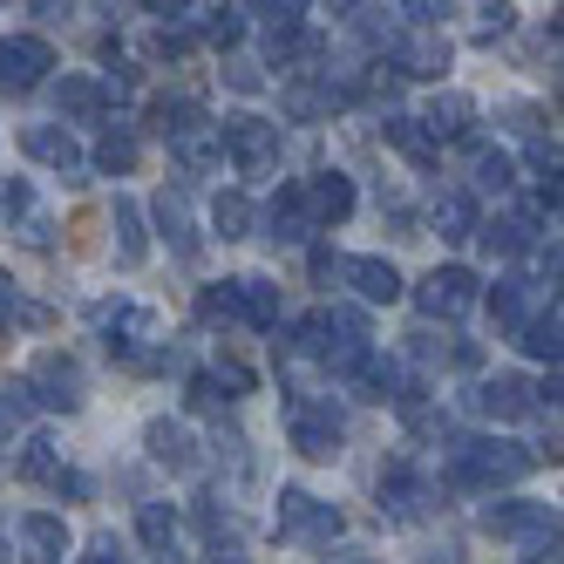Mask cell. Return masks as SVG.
Wrapping results in <instances>:
<instances>
[{
  "label": "cell",
  "instance_id": "41",
  "mask_svg": "<svg viewBox=\"0 0 564 564\" xmlns=\"http://www.w3.org/2000/svg\"><path fill=\"white\" fill-rule=\"evenodd\" d=\"M14 319H21V293H14V279H8V272H0V334H8V327H14Z\"/></svg>",
  "mask_w": 564,
  "mask_h": 564
},
{
  "label": "cell",
  "instance_id": "22",
  "mask_svg": "<svg viewBox=\"0 0 564 564\" xmlns=\"http://www.w3.org/2000/svg\"><path fill=\"white\" fill-rule=\"evenodd\" d=\"M279 102H286L293 123H313V116H334L347 102V83H334V68H327L319 83H286V96H279Z\"/></svg>",
  "mask_w": 564,
  "mask_h": 564
},
{
  "label": "cell",
  "instance_id": "17",
  "mask_svg": "<svg viewBox=\"0 0 564 564\" xmlns=\"http://www.w3.org/2000/svg\"><path fill=\"white\" fill-rule=\"evenodd\" d=\"M21 469H28L34 482H48L55 497H75V503H89V476H83V469H68V463L55 456V442H28Z\"/></svg>",
  "mask_w": 564,
  "mask_h": 564
},
{
  "label": "cell",
  "instance_id": "23",
  "mask_svg": "<svg viewBox=\"0 0 564 564\" xmlns=\"http://www.w3.org/2000/svg\"><path fill=\"white\" fill-rule=\"evenodd\" d=\"M265 238H272V246H306V238H313V218L300 205V184H286L265 205Z\"/></svg>",
  "mask_w": 564,
  "mask_h": 564
},
{
  "label": "cell",
  "instance_id": "30",
  "mask_svg": "<svg viewBox=\"0 0 564 564\" xmlns=\"http://www.w3.org/2000/svg\"><path fill=\"white\" fill-rule=\"evenodd\" d=\"M116 252H123V265L150 259V231H143V205H137V197H116Z\"/></svg>",
  "mask_w": 564,
  "mask_h": 564
},
{
  "label": "cell",
  "instance_id": "26",
  "mask_svg": "<svg viewBox=\"0 0 564 564\" xmlns=\"http://www.w3.org/2000/svg\"><path fill=\"white\" fill-rule=\"evenodd\" d=\"M381 130H388V143H394L401 156H409L415 171H435V156H442V143H435V137L422 130V116H388Z\"/></svg>",
  "mask_w": 564,
  "mask_h": 564
},
{
  "label": "cell",
  "instance_id": "18",
  "mask_svg": "<svg viewBox=\"0 0 564 564\" xmlns=\"http://www.w3.org/2000/svg\"><path fill=\"white\" fill-rule=\"evenodd\" d=\"M143 449H150L156 469H171V476H191L197 469V435L184 422H150L143 429Z\"/></svg>",
  "mask_w": 564,
  "mask_h": 564
},
{
  "label": "cell",
  "instance_id": "28",
  "mask_svg": "<svg viewBox=\"0 0 564 564\" xmlns=\"http://www.w3.org/2000/svg\"><path fill=\"white\" fill-rule=\"evenodd\" d=\"M469 123H476V102L463 96V89H449V96H435L429 102V116H422V130L442 143V137H469Z\"/></svg>",
  "mask_w": 564,
  "mask_h": 564
},
{
  "label": "cell",
  "instance_id": "25",
  "mask_svg": "<svg viewBox=\"0 0 564 564\" xmlns=\"http://www.w3.org/2000/svg\"><path fill=\"white\" fill-rule=\"evenodd\" d=\"M490 313H497V327L517 340L523 319L538 313V286H531V279H497V286H490Z\"/></svg>",
  "mask_w": 564,
  "mask_h": 564
},
{
  "label": "cell",
  "instance_id": "35",
  "mask_svg": "<svg viewBox=\"0 0 564 564\" xmlns=\"http://www.w3.org/2000/svg\"><path fill=\"white\" fill-rule=\"evenodd\" d=\"M184 401H191L197 415H225V409H231V388H225L218 375H191V381H184Z\"/></svg>",
  "mask_w": 564,
  "mask_h": 564
},
{
  "label": "cell",
  "instance_id": "40",
  "mask_svg": "<svg viewBox=\"0 0 564 564\" xmlns=\"http://www.w3.org/2000/svg\"><path fill=\"white\" fill-rule=\"evenodd\" d=\"M83 564H137V557H123V544L102 531V538H89V557H83Z\"/></svg>",
  "mask_w": 564,
  "mask_h": 564
},
{
  "label": "cell",
  "instance_id": "21",
  "mask_svg": "<svg viewBox=\"0 0 564 564\" xmlns=\"http://www.w3.org/2000/svg\"><path fill=\"white\" fill-rule=\"evenodd\" d=\"M150 130L164 137V143H184L197 130H212V116H205V102H197V96H156L150 102Z\"/></svg>",
  "mask_w": 564,
  "mask_h": 564
},
{
  "label": "cell",
  "instance_id": "43",
  "mask_svg": "<svg viewBox=\"0 0 564 564\" xmlns=\"http://www.w3.org/2000/svg\"><path fill=\"white\" fill-rule=\"evenodd\" d=\"M225 68H231V89H246V96H252V89H265V83H259V68H252V62H225Z\"/></svg>",
  "mask_w": 564,
  "mask_h": 564
},
{
  "label": "cell",
  "instance_id": "12",
  "mask_svg": "<svg viewBox=\"0 0 564 564\" xmlns=\"http://www.w3.org/2000/svg\"><path fill=\"white\" fill-rule=\"evenodd\" d=\"M469 409L490 415V422H523V415H538V388L523 375H490V381L469 388Z\"/></svg>",
  "mask_w": 564,
  "mask_h": 564
},
{
  "label": "cell",
  "instance_id": "16",
  "mask_svg": "<svg viewBox=\"0 0 564 564\" xmlns=\"http://www.w3.org/2000/svg\"><path fill=\"white\" fill-rule=\"evenodd\" d=\"M14 544H21V564H62V551H68V523L48 517V510H28V517L14 523Z\"/></svg>",
  "mask_w": 564,
  "mask_h": 564
},
{
  "label": "cell",
  "instance_id": "5",
  "mask_svg": "<svg viewBox=\"0 0 564 564\" xmlns=\"http://www.w3.org/2000/svg\"><path fill=\"white\" fill-rule=\"evenodd\" d=\"M96 334L109 340L116 360H156L164 319H156L150 306H130V300H102V306H96Z\"/></svg>",
  "mask_w": 564,
  "mask_h": 564
},
{
  "label": "cell",
  "instance_id": "32",
  "mask_svg": "<svg viewBox=\"0 0 564 564\" xmlns=\"http://www.w3.org/2000/svg\"><path fill=\"white\" fill-rule=\"evenodd\" d=\"M517 347L531 354V360H551V368H557V300H551V306H538L531 319H523V334H517Z\"/></svg>",
  "mask_w": 564,
  "mask_h": 564
},
{
  "label": "cell",
  "instance_id": "1",
  "mask_svg": "<svg viewBox=\"0 0 564 564\" xmlns=\"http://www.w3.org/2000/svg\"><path fill=\"white\" fill-rule=\"evenodd\" d=\"M538 469V449H523V442H497V435H456L449 442V490H497V482H517Z\"/></svg>",
  "mask_w": 564,
  "mask_h": 564
},
{
  "label": "cell",
  "instance_id": "14",
  "mask_svg": "<svg viewBox=\"0 0 564 564\" xmlns=\"http://www.w3.org/2000/svg\"><path fill=\"white\" fill-rule=\"evenodd\" d=\"M225 293H231V319H238V327L279 334V286H272V279L246 272V279H225Z\"/></svg>",
  "mask_w": 564,
  "mask_h": 564
},
{
  "label": "cell",
  "instance_id": "24",
  "mask_svg": "<svg viewBox=\"0 0 564 564\" xmlns=\"http://www.w3.org/2000/svg\"><path fill=\"white\" fill-rule=\"evenodd\" d=\"M137 538L171 564V557L184 551V517H177L171 503H137Z\"/></svg>",
  "mask_w": 564,
  "mask_h": 564
},
{
  "label": "cell",
  "instance_id": "31",
  "mask_svg": "<svg viewBox=\"0 0 564 564\" xmlns=\"http://www.w3.org/2000/svg\"><path fill=\"white\" fill-rule=\"evenodd\" d=\"M55 102H62V116H83V123H89V116L109 109V89L89 83V75H62V83H55Z\"/></svg>",
  "mask_w": 564,
  "mask_h": 564
},
{
  "label": "cell",
  "instance_id": "9",
  "mask_svg": "<svg viewBox=\"0 0 564 564\" xmlns=\"http://www.w3.org/2000/svg\"><path fill=\"white\" fill-rule=\"evenodd\" d=\"M435 510V482L415 463H388L381 469V517L388 523H422Z\"/></svg>",
  "mask_w": 564,
  "mask_h": 564
},
{
  "label": "cell",
  "instance_id": "19",
  "mask_svg": "<svg viewBox=\"0 0 564 564\" xmlns=\"http://www.w3.org/2000/svg\"><path fill=\"white\" fill-rule=\"evenodd\" d=\"M476 238H482L490 252H503V259L538 252V246H544V238H538V212H531V205H510L497 225H476Z\"/></svg>",
  "mask_w": 564,
  "mask_h": 564
},
{
  "label": "cell",
  "instance_id": "27",
  "mask_svg": "<svg viewBox=\"0 0 564 564\" xmlns=\"http://www.w3.org/2000/svg\"><path fill=\"white\" fill-rule=\"evenodd\" d=\"M156 225H164V238L177 246V259H197V231H191V197L184 191H156Z\"/></svg>",
  "mask_w": 564,
  "mask_h": 564
},
{
  "label": "cell",
  "instance_id": "13",
  "mask_svg": "<svg viewBox=\"0 0 564 564\" xmlns=\"http://www.w3.org/2000/svg\"><path fill=\"white\" fill-rule=\"evenodd\" d=\"M381 68H401V75H415V83H429V75L449 68V42H442V28H409V34L388 42Z\"/></svg>",
  "mask_w": 564,
  "mask_h": 564
},
{
  "label": "cell",
  "instance_id": "44",
  "mask_svg": "<svg viewBox=\"0 0 564 564\" xmlns=\"http://www.w3.org/2000/svg\"><path fill=\"white\" fill-rule=\"evenodd\" d=\"M205 564H246V557H238V551H212Z\"/></svg>",
  "mask_w": 564,
  "mask_h": 564
},
{
  "label": "cell",
  "instance_id": "15",
  "mask_svg": "<svg viewBox=\"0 0 564 564\" xmlns=\"http://www.w3.org/2000/svg\"><path fill=\"white\" fill-rule=\"evenodd\" d=\"M300 205H306L313 231L340 225V218L354 212V177H347V171H319V177H306V184H300Z\"/></svg>",
  "mask_w": 564,
  "mask_h": 564
},
{
  "label": "cell",
  "instance_id": "2",
  "mask_svg": "<svg viewBox=\"0 0 564 564\" xmlns=\"http://www.w3.org/2000/svg\"><path fill=\"white\" fill-rule=\"evenodd\" d=\"M286 435H293V449L313 456V463H334L340 456V409L327 394H313V388H286Z\"/></svg>",
  "mask_w": 564,
  "mask_h": 564
},
{
  "label": "cell",
  "instance_id": "45",
  "mask_svg": "<svg viewBox=\"0 0 564 564\" xmlns=\"http://www.w3.org/2000/svg\"><path fill=\"white\" fill-rule=\"evenodd\" d=\"M334 564H375V557H360V551H340V557H334Z\"/></svg>",
  "mask_w": 564,
  "mask_h": 564
},
{
  "label": "cell",
  "instance_id": "39",
  "mask_svg": "<svg viewBox=\"0 0 564 564\" xmlns=\"http://www.w3.org/2000/svg\"><path fill=\"white\" fill-rule=\"evenodd\" d=\"M218 463H231V476H252V456H246V435L238 429H218Z\"/></svg>",
  "mask_w": 564,
  "mask_h": 564
},
{
  "label": "cell",
  "instance_id": "34",
  "mask_svg": "<svg viewBox=\"0 0 564 564\" xmlns=\"http://www.w3.org/2000/svg\"><path fill=\"white\" fill-rule=\"evenodd\" d=\"M34 415V394H28V381H0V442L8 435H21V422Z\"/></svg>",
  "mask_w": 564,
  "mask_h": 564
},
{
  "label": "cell",
  "instance_id": "29",
  "mask_svg": "<svg viewBox=\"0 0 564 564\" xmlns=\"http://www.w3.org/2000/svg\"><path fill=\"white\" fill-rule=\"evenodd\" d=\"M476 225H482V218H476V197H469V191H442V197H435V231L449 238V246L476 238Z\"/></svg>",
  "mask_w": 564,
  "mask_h": 564
},
{
  "label": "cell",
  "instance_id": "3",
  "mask_svg": "<svg viewBox=\"0 0 564 564\" xmlns=\"http://www.w3.org/2000/svg\"><path fill=\"white\" fill-rule=\"evenodd\" d=\"M482 531L517 544L523 557H538V564L557 557V510L551 503H490V510H482Z\"/></svg>",
  "mask_w": 564,
  "mask_h": 564
},
{
  "label": "cell",
  "instance_id": "7",
  "mask_svg": "<svg viewBox=\"0 0 564 564\" xmlns=\"http://www.w3.org/2000/svg\"><path fill=\"white\" fill-rule=\"evenodd\" d=\"M28 394H34V409L75 415V409H83V394H89L83 360H75V354H42V360H34V375H28Z\"/></svg>",
  "mask_w": 564,
  "mask_h": 564
},
{
  "label": "cell",
  "instance_id": "11",
  "mask_svg": "<svg viewBox=\"0 0 564 564\" xmlns=\"http://www.w3.org/2000/svg\"><path fill=\"white\" fill-rule=\"evenodd\" d=\"M21 150L34 156V164H48L62 184H83V171H89L83 143H75L68 130H55V123H28V130H21Z\"/></svg>",
  "mask_w": 564,
  "mask_h": 564
},
{
  "label": "cell",
  "instance_id": "33",
  "mask_svg": "<svg viewBox=\"0 0 564 564\" xmlns=\"http://www.w3.org/2000/svg\"><path fill=\"white\" fill-rule=\"evenodd\" d=\"M191 34H205V42L231 48L238 34H246V8H191Z\"/></svg>",
  "mask_w": 564,
  "mask_h": 564
},
{
  "label": "cell",
  "instance_id": "37",
  "mask_svg": "<svg viewBox=\"0 0 564 564\" xmlns=\"http://www.w3.org/2000/svg\"><path fill=\"white\" fill-rule=\"evenodd\" d=\"M510 184H517L510 150H476V191H510Z\"/></svg>",
  "mask_w": 564,
  "mask_h": 564
},
{
  "label": "cell",
  "instance_id": "4",
  "mask_svg": "<svg viewBox=\"0 0 564 564\" xmlns=\"http://www.w3.org/2000/svg\"><path fill=\"white\" fill-rule=\"evenodd\" d=\"M272 531L300 544V551H319V544H334L347 531V517L334 503H319L313 490H279V510H272Z\"/></svg>",
  "mask_w": 564,
  "mask_h": 564
},
{
  "label": "cell",
  "instance_id": "6",
  "mask_svg": "<svg viewBox=\"0 0 564 564\" xmlns=\"http://www.w3.org/2000/svg\"><path fill=\"white\" fill-rule=\"evenodd\" d=\"M218 150L238 164V177H272L279 171V123L231 116V123H218Z\"/></svg>",
  "mask_w": 564,
  "mask_h": 564
},
{
  "label": "cell",
  "instance_id": "10",
  "mask_svg": "<svg viewBox=\"0 0 564 564\" xmlns=\"http://www.w3.org/2000/svg\"><path fill=\"white\" fill-rule=\"evenodd\" d=\"M415 306H422L429 319H463V313L476 306V272H469V265H435L422 286H415Z\"/></svg>",
  "mask_w": 564,
  "mask_h": 564
},
{
  "label": "cell",
  "instance_id": "36",
  "mask_svg": "<svg viewBox=\"0 0 564 564\" xmlns=\"http://www.w3.org/2000/svg\"><path fill=\"white\" fill-rule=\"evenodd\" d=\"M96 164H102L109 177H123V171L137 164V137H130V130H116V123H109V137L96 143Z\"/></svg>",
  "mask_w": 564,
  "mask_h": 564
},
{
  "label": "cell",
  "instance_id": "42",
  "mask_svg": "<svg viewBox=\"0 0 564 564\" xmlns=\"http://www.w3.org/2000/svg\"><path fill=\"white\" fill-rule=\"evenodd\" d=\"M510 28V8H476V34L490 42V34H503Z\"/></svg>",
  "mask_w": 564,
  "mask_h": 564
},
{
  "label": "cell",
  "instance_id": "8",
  "mask_svg": "<svg viewBox=\"0 0 564 564\" xmlns=\"http://www.w3.org/2000/svg\"><path fill=\"white\" fill-rule=\"evenodd\" d=\"M48 68H55V48L42 42V34H8V42H0V96L42 89Z\"/></svg>",
  "mask_w": 564,
  "mask_h": 564
},
{
  "label": "cell",
  "instance_id": "20",
  "mask_svg": "<svg viewBox=\"0 0 564 564\" xmlns=\"http://www.w3.org/2000/svg\"><path fill=\"white\" fill-rule=\"evenodd\" d=\"M334 279H347V286L368 300V306H388V300H401V272L388 265V259H340L334 265Z\"/></svg>",
  "mask_w": 564,
  "mask_h": 564
},
{
  "label": "cell",
  "instance_id": "38",
  "mask_svg": "<svg viewBox=\"0 0 564 564\" xmlns=\"http://www.w3.org/2000/svg\"><path fill=\"white\" fill-rule=\"evenodd\" d=\"M212 225H218L225 238H246V231H252V205H246L238 191H225L218 205H212Z\"/></svg>",
  "mask_w": 564,
  "mask_h": 564
}]
</instances>
